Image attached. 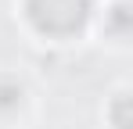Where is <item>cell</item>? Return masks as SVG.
I'll list each match as a JSON object with an SVG mask.
<instances>
[{
    "label": "cell",
    "mask_w": 133,
    "mask_h": 129,
    "mask_svg": "<svg viewBox=\"0 0 133 129\" xmlns=\"http://www.w3.org/2000/svg\"><path fill=\"white\" fill-rule=\"evenodd\" d=\"M25 15L47 36H72L87 22L90 0H25Z\"/></svg>",
    "instance_id": "cell-1"
},
{
    "label": "cell",
    "mask_w": 133,
    "mask_h": 129,
    "mask_svg": "<svg viewBox=\"0 0 133 129\" xmlns=\"http://www.w3.org/2000/svg\"><path fill=\"white\" fill-rule=\"evenodd\" d=\"M111 122H115V129H130L133 126V118H130V97H126V93L111 104Z\"/></svg>",
    "instance_id": "cell-2"
},
{
    "label": "cell",
    "mask_w": 133,
    "mask_h": 129,
    "mask_svg": "<svg viewBox=\"0 0 133 129\" xmlns=\"http://www.w3.org/2000/svg\"><path fill=\"white\" fill-rule=\"evenodd\" d=\"M18 104H22V90L15 83H0V111H11Z\"/></svg>",
    "instance_id": "cell-3"
},
{
    "label": "cell",
    "mask_w": 133,
    "mask_h": 129,
    "mask_svg": "<svg viewBox=\"0 0 133 129\" xmlns=\"http://www.w3.org/2000/svg\"><path fill=\"white\" fill-rule=\"evenodd\" d=\"M126 15H130V7H115V29H126Z\"/></svg>",
    "instance_id": "cell-4"
}]
</instances>
